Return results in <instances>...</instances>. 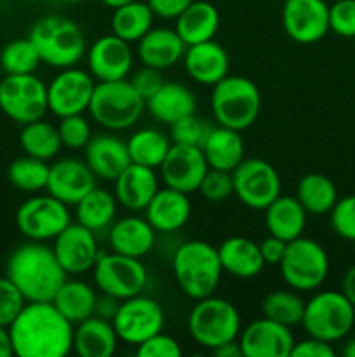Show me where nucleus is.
Listing matches in <instances>:
<instances>
[{"instance_id": "nucleus-1", "label": "nucleus", "mask_w": 355, "mask_h": 357, "mask_svg": "<svg viewBox=\"0 0 355 357\" xmlns=\"http://www.w3.org/2000/svg\"><path fill=\"white\" fill-rule=\"evenodd\" d=\"M9 333L17 357H65L73 351V324L52 302H26Z\"/></svg>"}, {"instance_id": "nucleus-2", "label": "nucleus", "mask_w": 355, "mask_h": 357, "mask_svg": "<svg viewBox=\"0 0 355 357\" xmlns=\"http://www.w3.org/2000/svg\"><path fill=\"white\" fill-rule=\"evenodd\" d=\"M66 275L52 248L38 241L19 244L7 260V278L26 302H52Z\"/></svg>"}, {"instance_id": "nucleus-3", "label": "nucleus", "mask_w": 355, "mask_h": 357, "mask_svg": "<svg viewBox=\"0 0 355 357\" xmlns=\"http://www.w3.org/2000/svg\"><path fill=\"white\" fill-rule=\"evenodd\" d=\"M173 272L187 296L194 300L211 296L223 274L218 248L198 239L183 243L173 257Z\"/></svg>"}, {"instance_id": "nucleus-4", "label": "nucleus", "mask_w": 355, "mask_h": 357, "mask_svg": "<svg viewBox=\"0 0 355 357\" xmlns=\"http://www.w3.org/2000/svg\"><path fill=\"white\" fill-rule=\"evenodd\" d=\"M28 37L37 47L42 63L52 68L75 66L87 52L82 28L70 17L58 14L35 21Z\"/></svg>"}, {"instance_id": "nucleus-5", "label": "nucleus", "mask_w": 355, "mask_h": 357, "mask_svg": "<svg viewBox=\"0 0 355 357\" xmlns=\"http://www.w3.org/2000/svg\"><path fill=\"white\" fill-rule=\"evenodd\" d=\"M212 117L219 126L246 131L261 112V93L256 84L242 75H226L212 86Z\"/></svg>"}, {"instance_id": "nucleus-6", "label": "nucleus", "mask_w": 355, "mask_h": 357, "mask_svg": "<svg viewBox=\"0 0 355 357\" xmlns=\"http://www.w3.org/2000/svg\"><path fill=\"white\" fill-rule=\"evenodd\" d=\"M146 108V101L127 79L96 82L87 112L93 121L108 131L132 128Z\"/></svg>"}, {"instance_id": "nucleus-7", "label": "nucleus", "mask_w": 355, "mask_h": 357, "mask_svg": "<svg viewBox=\"0 0 355 357\" xmlns=\"http://www.w3.org/2000/svg\"><path fill=\"white\" fill-rule=\"evenodd\" d=\"M242 321L237 307L225 298L205 296L197 300L188 316L190 337L200 347L214 351L223 344L239 338Z\"/></svg>"}, {"instance_id": "nucleus-8", "label": "nucleus", "mask_w": 355, "mask_h": 357, "mask_svg": "<svg viewBox=\"0 0 355 357\" xmlns=\"http://www.w3.org/2000/svg\"><path fill=\"white\" fill-rule=\"evenodd\" d=\"M301 324L308 337L334 344L343 340L354 328L355 307L343 291H319L305 302Z\"/></svg>"}, {"instance_id": "nucleus-9", "label": "nucleus", "mask_w": 355, "mask_h": 357, "mask_svg": "<svg viewBox=\"0 0 355 357\" xmlns=\"http://www.w3.org/2000/svg\"><path fill=\"white\" fill-rule=\"evenodd\" d=\"M278 267L282 279L289 288L298 293L313 291L327 279L329 257L317 241L301 236L289 241Z\"/></svg>"}, {"instance_id": "nucleus-10", "label": "nucleus", "mask_w": 355, "mask_h": 357, "mask_svg": "<svg viewBox=\"0 0 355 357\" xmlns=\"http://www.w3.org/2000/svg\"><path fill=\"white\" fill-rule=\"evenodd\" d=\"M0 110L21 126L44 119L49 112L47 86L33 73L6 75L0 80Z\"/></svg>"}, {"instance_id": "nucleus-11", "label": "nucleus", "mask_w": 355, "mask_h": 357, "mask_svg": "<svg viewBox=\"0 0 355 357\" xmlns=\"http://www.w3.org/2000/svg\"><path fill=\"white\" fill-rule=\"evenodd\" d=\"M93 271L96 288L118 300L141 295L148 282V272L141 258L125 257L113 251L100 255Z\"/></svg>"}, {"instance_id": "nucleus-12", "label": "nucleus", "mask_w": 355, "mask_h": 357, "mask_svg": "<svg viewBox=\"0 0 355 357\" xmlns=\"http://www.w3.org/2000/svg\"><path fill=\"white\" fill-rule=\"evenodd\" d=\"M72 223L68 206L51 194L33 195L21 202L16 211V227L28 241H54Z\"/></svg>"}, {"instance_id": "nucleus-13", "label": "nucleus", "mask_w": 355, "mask_h": 357, "mask_svg": "<svg viewBox=\"0 0 355 357\" xmlns=\"http://www.w3.org/2000/svg\"><path fill=\"white\" fill-rule=\"evenodd\" d=\"M233 174V194L251 209H267L281 195L282 181L277 169L263 159H244Z\"/></svg>"}, {"instance_id": "nucleus-14", "label": "nucleus", "mask_w": 355, "mask_h": 357, "mask_svg": "<svg viewBox=\"0 0 355 357\" xmlns=\"http://www.w3.org/2000/svg\"><path fill=\"white\" fill-rule=\"evenodd\" d=\"M111 323L122 342L139 345L164 330L166 314L159 302L148 296L136 295L122 300L117 316Z\"/></svg>"}, {"instance_id": "nucleus-15", "label": "nucleus", "mask_w": 355, "mask_h": 357, "mask_svg": "<svg viewBox=\"0 0 355 357\" xmlns=\"http://www.w3.org/2000/svg\"><path fill=\"white\" fill-rule=\"evenodd\" d=\"M96 79L77 66L63 68L47 86L49 112L56 117L84 114L93 98Z\"/></svg>"}, {"instance_id": "nucleus-16", "label": "nucleus", "mask_w": 355, "mask_h": 357, "mask_svg": "<svg viewBox=\"0 0 355 357\" xmlns=\"http://www.w3.org/2000/svg\"><path fill=\"white\" fill-rule=\"evenodd\" d=\"M282 26L298 44H315L329 31V6L326 0H284Z\"/></svg>"}, {"instance_id": "nucleus-17", "label": "nucleus", "mask_w": 355, "mask_h": 357, "mask_svg": "<svg viewBox=\"0 0 355 357\" xmlns=\"http://www.w3.org/2000/svg\"><path fill=\"white\" fill-rule=\"evenodd\" d=\"M159 169L166 187L190 195L198 190L209 164L200 146L173 143Z\"/></svg>"}, {"instance_id": "nucleus-18", "label": "nucleus", "mask_w": 355, "mask_h": 357, "mask_svg": "<svg viewBox=\"0 0 355 357\" xmlns=\"http://www.w3.org/2000/svg\"><path fill=\"white\" fill-rule=\"evenodd\" d=\"M52 251L68 275H79L93 271L94 264L100 258L96 234L80 223H70L54 239Z\"/></svg>"}, {"instance_id": "nucleus-19", "label": "nucleus", "mask_w": 355, "mask_h": 357, "mask_svg": "<svg viewBox=\"0 0 355 357\" xmlns=\"http://www.w3.org/2000/svg\"><path fill=\"white\" fill-rule=\"evenodd\" d=\"M294 342L291 328L268 317L253 321L239 335L244 357H289Z\"/></svg>"}, {"instance_id": "nucleus-20", "label": "nucleus", "mask_w": 355, "mask_h": 357, "mask_svg": "<svg viewBox=\"0 0 355 357\" xmlns=\"http://www.w3.org/2000/svg\"><path fill=\"white\" fill-rule=\"evenodd\" d=\"M134 63L131 44L117 35H103L87 49V68L97 82L127 79Z\"/></svg>"}, {"instance_id": "nucleus-21", "label": "nucleus", "mask_w": 355, "mask_h": 357, "mask_svg": "<svg viewBox=\"0 0 355 357\" xmlns=\"http://www.w3.org/2000/svg\"><path fill=\"white\" fill-rule=\"evenodd\" d=\"M96 180L86 160L65 157L51 164L45 190L66 206H77L84 195L96 188Z\"/></svg>"}, {"instance_id": "nucleus-22", "label": "nucleus", "mask_w": 355, "mask_h": 357, "mask_svg": "<svg viewBox=\"0 0 355 357\" xmlns=\"http://www.w3.org/2000/svg\"><path fill=\"white\" fill-rule=\"evenodd\" d=\"M155 169L131 162L113 180V195L122 208L129 211H145L159 190Z\"/></svg>"}, {"instance_id": "nucleus-23", "label": "nucleus", "mask_w": 355, "mask_h": 357, "mask_svg": "<svg viewBox=\"0 0 355 357\" xmlns=\"http://www.w3.org/2000/svg\"><path fill=\"white\" fill-rule=\"evenodd\" d=\"M84 153L94 176L104 181H113L131 164L127 142L115 135L93 136Z\"/></svg>"}, {"instance_id": "nucleus-24", "label": "nucleus", "mask_w": 355, "mask_h": 357, "mask_svg": "<svg viewBox=\"0 0 355 357\" xmlns=\"http://www.w3.org/2000/svg\"><path fill=\"white\" fill-rule=\"evenodd\" d=\"M184 70L195 82L214 86L228 75L230 58L225 47L212 40L188 45L183 56Z\"/></svg>"}, {"instance_id": "nucleus-25", "label": "nucleus", "mask_w": 355, "mask_h": 357, "mask_svg": "<svg viewBox=\"0 0 355 357\" xmlns=\"http://www.w3.org/2000/svg\"><path fill=\"white\" fill-rule=\"evenodd\" d=\"M138 59L143 66L157 68L160 72L173 68L180 59H183L187 44L181 40L174 28H152L138 42Z\"/></svg>"}, {"instance_id": "nucleus-26", "label": "nucleus", "mask_w": 355, "mask_h": 357, "mask_svg": "<svg viewBox=\"0 0 355 357\" xmlns=\"http://www.w3.org/2000/svg\"><path fill=\"white\" fill-rule=\"evenodd\" d=\"M145 218L155 232L171 234L183 229L191 215V204L188 194L174 188L164 187L157 190L145 209Z\"/></svg>"}, {"instance_id": "nucleus-27", "label": "nucleus", "mask_w": 355, "mask_h": 357, "mask_svg": "<svg viewBox=\"0 0 355 357\" xmlns=\"http://www.w3.org/2000/svg\"><path fill=\"white\" fill-rule=\"evenodd\" d=\"M155 229L146 218L125 216L115 220L108 230V243L113 253L132 258H143L155 244Z\"/></svg>"}, {"instance_id": "nucleus-28", "label": "nucleus", "mask_w": 355, "mask_h": 357, "mask_svg": "<svg viewBox=\"0 0 355 357\" xmlns=\"http://www.w3.org/2000/svg\"><path fill=\"white\" fill-rule=\"evenodd\" d=\"M218 255L223 272H228L239 279L256 278L267 265L261 257L260 244L242 236H233L223 241L218 248Z\"/></svg>"}, {"instance_id": "nucleus-29", "label": "nucleus", "mask_w": 355, "mask_h": 357, "mask_svg": "<svg viewBox=\"0 0 355 357\" xmlns=\"http://www.w3.org/2000/svg\"><path fill=\"white\" fill-rule=\"evenodd\" d=\"M118 340L113 323L97 316L73 326V351L80 357H111Z\"/></svg>"}, {"instance_id": "nucleus-30", "label": "nucleus", "mask_w": 355, "mask_h": 357, "mask_svg": "<svg viewBox=\"0 0 355 357\" xmlns=\"http://www.w3.org/2000/svg\"><path fill=\"white\" fill-rule=\"evenodd\" d=\"M306 220H308V213L296 195L292 197V195L281 194L265 209V225H267L268 234L285 243L303 236L306 229Z\"/></svg>"}, {"instance_id": "nucleus-31", "label": "nucleus", "mask_w": 355, "mask_h": 357, "mask_svg": "<svg viewBox=\"0 0 355 357\" xmlns=\"http://www.w3.org/2000/svg\"><path fill=\"white\" fill-rule=\"evenodd\" d=\"M200 149L209 167L214 169L233 171L246 159V145L240 131L219 124L218 128H211Z\"/></svg>"}, {"instance_id": "nucleus-32", "label": "nucleus", "mask_w": 355, "mask_h": 357, "mask_svg": "<svg viewBox=\"0 0 355 357\" xmlns=\"http://www.w3.org/2000/svg\"><path fill=\"white\" fill-rule=\"evenodd\" d=\"M174 30L181 40L188 45L200 44L214 38L219 30V13L211 2L194 0L180 16L176 17Z\"/></svg>"}, {"instance_id": "nucleus-33", "label": "nucleus", "mask_w": 355, "mask_h": 357, "mask_svg": "<svg viewBox=\"0 0 355 357\" xmlns=\"http://www.w3.org/2000/svg\"><path fill=\"white\" fill-rule=\"evenodd\" d=\"M197 100L184 84L164 82V86L146 101V108L155 121L174 124L187 115L195 114Z\"/></svg>"}, {"instance_id": "nucleus-34", "label": "nucleus", "mask_w": 355, "mask_h": 357, "mask_svg": "<svg viewBox=\"0 0 355 357\" xmlns=\"http://www.w3.org/2000/svg\"><path fill=\"white\" fill-rule=\"evenodd\" d=\"M96 300L97 295L93 286L84 281L66 279L56 291L52 305L75 326L94 316Z\"/></svg>"}, {"instance_id": "nucleus-35", "label": "nucleus", "mask_w": 355, "mask_h": 357, "mask_svg": "<svg viewBox=\"0 0 355 357\" xmlns=\"http://www.w3.org/2000/svg\"><path fill=\"white\" fill-rule=\"evenodd\" d=\"M153 20H155V14H153L148 2L132 0V2L113 9L111 33L120 37L122 40L129 42V44H134L152 30Z\"/></svg>"}, {"instance_id": "nucleus-36", "label": "nucleus", "mask_w": 355, "mask_h": 357, "mask_svg": "<svg viewBox=\"0 0 355 357\" xmlns=\"http://www.w3.org/2000/svg\"><path fill=\"white\" fill-rule=\"evenodd\" d=\"M117 206L118 202L111 192L97 187L93 188L75 206L77 223L93 230L94 234L110 229L111 223L115 222V216H117Z\"/></svg>"}, {"instance_id": "nucleus-37", "label": "nucleus", "mask_w": 355, "mask_h": 357, "mask_svg": "<svg viewBox=\"0 0 355 357\" xmlns=\"http://www.w3.org/2000/svg\"><path fill=\"white\" fill-rule=\"evenodd\" d=\"M296 197L308 215H326L338 202V188L326 174L308 173L298 181Z\"/></svg>"}, {"instance_id": "nucleus-38", "label": "nucleus", "mask_w": 355, "mask_h": 357, "mask_svg": "<svg viewBox=\"0 0 355 357\" xmlns=\"http://www.w3.org/2000/svg\"><path fill=\"white\" fill-rule=\"evenodd\" d=\"M19 145L26 155L37 157L45 162L54 159L63 149L58 128L44 119L23 124L19 132Z\"/></svg>"}, {"instance_id": "nucleus-39", "label": "nucleus", "mask_w": 355, "mask_h": 357, "mask_svg": "<svg viewBox=\"0 0 355 357\" xmlns=\"http://www.w3.org/2000/svg\"><path fill=\"white\" fill-rule=\"evenodd\" d=\"M171 145H173V142H171L169 136H166L162 131L155 128L138 129L127 139L131 162L152 167V169L160 167V164L166 159L167 152H169Z\"/></svg>"}, {"instance_id": "nucleus-40", "label": "nucleus", "mask_w": 355, "mask_h": 357, "mask_svg": "<svg viewBox=\"0 0 355 357\" xmlns=\"http://www.w3.org/2000/svg\"><path fill=\"white\" fill-rule=\"evenodd\" d=\"M261 312H263V317L292 328L296 324H301L305 300L298 295L296 289H275L263 298Z\"/></svg>"}, {"instance_id": "nucleus-41", "label": "nucleus", "mask_w": 355, "mask_h": 357, "mask_svg": "<svg viewBox=\"0 0 355 357\" xmlns=\"http://www.w3.org/2000/svg\"><path fill=\"white\" fill-rule=\"evenodd\" d=\"M49 166L45 160L37 159L24 153L23 157H17L7 169L9 181L21 192L35 194V192L45 190L49 181Z\"/></svg>"}, {"instance_id": "nucleus-42", "label": "nucleus", "mask_w": 355, "mask_h": 357, "mask_svg": "<svg viewBox=\"0 0 355 357\" xmlns=\"http://www.w3.org/2000/svg\"><path fill=\"white\" fill-rule=\"evenodd\" d=\"M42 59L33 42L28 38L10 40L0 52V66L6 75H26L35 73Z\"/></svg>"}, {"instance_id": "nucleus-43", "label": "nucleus", "mask_w": 355, "mask_h": 357, "mask_svg": "<svg viewBox=\"0 0 355 357\" xmlns=\"http://www.w3.org/2000/svg\"><path fill=\"white\" fill-rule=\"evenodd\" d=\"M58 131L63 146L68 150H84L93 138V128H90V122L84 117V114L61 117Z\"/></svg>"}, {"instance_id": "nucleus-44", "label": "nucleus", "mask_w": 355, "mask_h": 357, "mask_svg": "<svg viewBox=\"0 0 355 357\" xmlns=\"http://www.w3.org/2000/svg\"><path fill=\"white\" fill-rule=\"evenodd\" d=\"M171 128V142L178 143V145H191V146H202V143L207 138L211 126L205 124L202 119L191 114L187 117L180 119Z\"/></svg>"}, {"instance_id": "nucleus-45", "label": "nucleus", "mask_w": 355, "mask_h": 357, "mask_svg": "<svg viewBox=\"0 0 355 357\" xmlns=\"http://www.w3.org/2000/svg\"><path fill=\"white\" fill-rule=\"evenodd\" d=\"M204 199L211 202H221L233 195V174L232 171H223L209 167L202 178L198 190Z\"/></svg>"}, {"instance_id": "nucleus-46", "label": "nucleus", "mask_w": 355, "mask_h": 357, "mask_svg": "<svg viewBox=\"0 0 355 357\" xmlns=\"http://www.w3.org/2000/svg\"><path fill=\"white\" fill-rule=\"evenodd\" d=\"M331 227L341 239L355 243V194L338 199L331 209Z\"/></svg>"}, {"instance_id": "nucleus-47", "label": "nucleus", "mask_w": 355, "mask_h": 357, "mask_svg": "<svg viewBox=\"0 0 355 357\" xmlns=\"http://www.w3.org/2000/svg\"><path fill=\"white\" fill-rule=\"evenodd\" d=\"M24 305L26 298L17 289V286L7 275L0 278V326L9 328Z\"/></svg>"}, {"instance_id": "nucleus-48", "label": "nucleus", "mask_w": 355, "mask_h": 357, "mask_svg": "<svg viewBox=\"0 0 355 357\" xmlns=\"http://www.w3.org/2000/svg\"><path fill=\"white\" fill-rule=\"evenodd\" d=\"M329 30L345 38L355 37V0H336L329 6Z\"/></svg>"}, {"instance_id": "nucleus-49", "label": "nucleus", "mask_w": 355, "mask_h": 357, "mask_svg": "<svg viewBox=\"0 0 355 357\" xmlns=\"http://www.w3.org/2000/svg\"><path fill=\"white\" fill-rule=\"evenodd\" d=\"M136 354L139 357H181L183 356V349H181L180 342L173 338L171 335L159 331L157 335L150 337L143 344L138 345Z\"/></svg>"}, {"instance_id": "nucleus-50", "label": "nucleus", "mask_w": 355, "mask_h": 357, "mask_svg": "<svg viewBox=\"0 0 355 357\" xmlns=\"http://www.w3.org/2000/svg\"><path fill=\"white\" fill-rule=\"evenodd\" d=\"M129 82L132 84L136 91H138L139 96L143 98L145 101H148L160 87L164 86V77L162 72L157 68H150V66H141L139 70H136L132 73V77L129 79Z\"/></svg>"}, {"instance_id": "nucleus-51", "label": "nucleus", "mask_w": 355, "mask_h": 357, "mask_svg": "<svg viewBox=\"0 0 355 357\" xmlns=\"http://www.w3.org/2000/svg\"><path fill=\"white\" fill-rule=\"evenodd\" d=\"M336 351L329 342L319 340V338L308 337L305 340L294 342L291 356L289 357H334Z\"/></svg>"}, {"instance_id": "nucleus-52", "label": "nucleus", "mask_w": 355, "mask_h": 357, "mask_svg": "<svg viewBox=\"0 0 355 357\" xmlns=\"http://www.w3.org/2000/svg\"><path fill=\"white\" fill-rule=\"evenodd\" d=\"M153 14L164 20H176L194 0H146Z\"/></svg>"}, {"instance_id": "nucleus-53", "label": "nucleus", "mask_w": 355, "mask_h": 357, "mask_svg": "<svg viewBox=\"0 0 355 357\" xmlns=\"http://www.w3.org/2000/svg\"><path fill=\"white\" fill-rule=\"evenodd\" d=\"M285 248H287V243L275 236H268L267 239L261 241L260 251L261 257H263L265 264L267 265H278L282 261L285 255Z\"/></svg>"}, {"instance_id": "nucleus-54", "label": "nucleus", "mask_w": 355, "mask_h": 357, "mask_svg": "<svg viewBox=\"0 0 355 357\" xmlns=\"http://www.w3.org/2000/svg\"><path fill=\"white\" fill-rule=\"evenodd\" d=\"M120 303H122V300L115 298V296H111V295H106V293H101V295H97L94 316L101 317V319L113 321V317L117 316Z\"/></svg>"}, {"instance_id": "nucleus-55", "label": "nucleus", "mask_w": 355, "mask_h": 357, "mask_svg": "<svg viewBox=\"0 0 355 357\" xmlns=\"http://www.w3.org/2000/svg\"><path fill=\"white\" fill-rule=\"evenodd\" d=\"M212 354L216 357H244V352L239 344V338L233 342H228V344H223L219 345V347H216L214 351H212Z\"/></svg>"}, {"instance_id": "nucleus-56", "label": "nucleus", "mask_w": 355, "mask_h": 357, "mask_svg": "<svg viewBox=\"0 0 355 357\" xmlns=\"http://www.w3.org/2000/svg\"><path fill=\"white\" fill-rule=\"evenodd\" d=\"M341 291L345 293V296H347V298L350 300L352 305L355 307V265L352 268H348L347 274H345Z\"/></svg>"}, {"instance_id": "nucleus-57", "label": "nucleus", "mask_w": 355, "mask_h": 357, "mask_svg": "<svg viewBox=\"0 0 355 357\" xmlns=\"http://www.w3.org/2000/svg\"><path fill=\"white\" fill-rule=\"evenodd\" d=\"M14 356L13 342H10L9 328L0 326V357H10Z\"/></svg>"}, {"instance_id": "nucleus-58", "label": "nucleus", "mask_w": 355, "mask_h": 357, "mask_svg": "<svg viewBox=\"0 0 355 357\" xmlns=\"http://www.w3.org/2000/svg\"><path fill=\"white\" fill-rule=\"evenodd\" d=\"M345 357H355V338L347 342V345L343 347V352H341Z\"/></svg>"}, {"instance_id": "nucleus-59", "label": "nucleus", "mask_w": 355, "mask_h": 357, "mask_svg": "<svg viewBox=\"0 0 355 357\" xmlns=\"http://www.w3.org/2000/svg\"><path fill=\"white\" fill-rule=\"evenodd\" d=\"M106 7H111V9H117V7L124 6V3L132 2V0H101Z\"/></svg>"}, {"instance_id": "nucleus-60", "label": "nucleus", "mask_w": 355, "mask_h": 357, "mask_svg": "<svg viewBox=\"0 0 355 357\" xmlns=\"http://www.w3.org/2000/svg\"><path fill=\"white\" fill-rule=\"evenodd\" d=\"M61 2H66V3H82V2H86V0H61Z\"/></svg>"}, {"instance_id": "nucleus-61", "label": "nucleus", "mask_w": 355, "mask_h": 357, "mask_svg": "<svg viewBox=\"0 0 355 357\" xmlns=\"http://www.w3.org/2000/svg\"><path fill=\"white\" fill-rule=\"evenodd\" d=\"M21 2H30V3H33V2H42V0H21Z\"/></svg>"}]
</instances>
